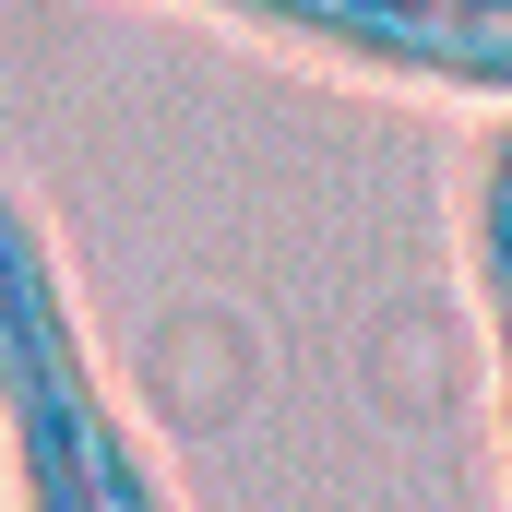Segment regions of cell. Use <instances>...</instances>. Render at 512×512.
<instances>
[{
  "mask_svg": "<svg viewBox=\"0 0 512 512\" xmlns=\"http://www.w3.org/2000/svg\"><path fill=\"white\" fill-rule=\"evenodd\" d=\"M465 286H477V334H489V429H501V512H512V108L465 179Z\"/></svg>",
  "mask_w": 512,
  "mask_h": 512,
  "instance_id": "obj_3",
  "label": "cell"
},
{
  "mask_svg": "<svg viewBox=\"0 0 512 512\" xmlns=\"http://www.w3.org/2000/svg\"><path fill=\"white\" fill-rule=\"evenodd\" d=\"M167 12H203L251 48L346 72V84L512 108V0H167Z\"/></svg>",
  "mask_w": 512,
  "mask_h": 512,
  "instance_id": "obj_2",
  "label": "cell"
},
{
  "mask_svg": "<svg viewBox=\"0 0 512 512\" xmlns=\"http://www.w3.org/2000/svg\"><path fill=\"white\" fill-rule=\"evenodd\" d=\"M0 512H12V501H0Z\"/></svg>",
  "mask_w": 512,
  "mask_h": 512,
  "instance_id": "obj_4",
  "label": "cell"
},
{
  "mask_svg": "<svg viewBox=\"0 0 512 512\" xmlns=\"http://www.w3.org/2000/svg\"><path fill=\"white\" fill-rule=\"evenodd\" d=\"M0 501L12 512H179L143 417L120 405L36 191L0 179Z\"/></svg>",
  "mask_w": 512,
  "mask_h": 512,
  "instance_id": "obj_1",
  "label": "cell"
}]
</instances>
